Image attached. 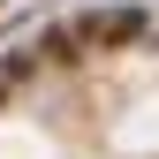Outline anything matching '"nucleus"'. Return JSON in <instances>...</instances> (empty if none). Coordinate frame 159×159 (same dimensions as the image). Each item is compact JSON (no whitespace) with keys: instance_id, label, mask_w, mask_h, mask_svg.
Wrapping results in <instances>:
<instances>
[{"instance_id":"nucleus-2","label":"nucleus","mask_w":159,"mask_h":159,"mask_svg":"<svg viewBox=\"0 0 159 159\" xmlns=\"http://www.w3.org/2000/svg\"><path fill=\"white\" fill-rule=\"evenodd\" d=\"M30 68H38V46H23V53H8V61H0V98H8L15 84H23Z\"/></svg>"},{"instance_id":"nucleus-1","label":"nucleus","mask_w":159,"mask_h":159,"mask_svg":"<svg viewBox=\"0 0 159 159\" xmlns=\"http://www.w3.org/2000/svg\"><path fill=\"white\" fill-rule=\"evenodd\" d=\"M136 30H144V15H136V8H114V15H91V38H98V46H121V38H136Z\"/></svg>"}]
</instances>
